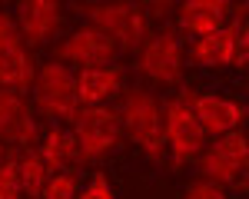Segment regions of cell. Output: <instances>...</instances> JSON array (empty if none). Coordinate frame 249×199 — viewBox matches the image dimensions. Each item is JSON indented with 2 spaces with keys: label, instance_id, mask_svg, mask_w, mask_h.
I'll return each mask as SVG.
<instances>
[{
  "label": "cell",
  "instance_id": "cell-1",
  "mask_svg": "<svg viewBox=\"0 0 249 199\" xmlns=\"http://www.w3.org/2000/svg\"><path fill=\"white\" fill-rule=\"evenodd\" d=\"M120 123L123 130L130 133L136 146L143 149V156L150 163H160L163 159V146H166V133H163V103L143 90V86H133L123 93V103H120Z\"/></svg>",
  "mask_w": 249,
  "mask_h": 199
},
{
  "label": "cell",
  "instance_id": "cell-2",
  "mask_svg": "<svg viewBox=\"0 0 249 199\" xmlns=\"http://www.w3.org/2000/svg\"><path fill=\"white\" fill-rule=\"evenodd\" d=\"M193 93H196L193 86H183L176 100L163 103V133L173 153V169H183L190 159L206 149V133L193 113Z\"/></svg>",
  "mask_w": 249,
  "mask_h": 199
},
{
  "label": "cell",
  "instance_id": "cell-3",
  "mask_svg": "<svg viewBox=\"0 0 249 199\" xmlns=\"http://www.w3.org/2000/svg\"><path fill=\"white\" fill-rule=\"evenodd\" d=\"M34 103L37 110L43 113L47 119H70L77 116L80 103H77V73L67 66V63H43L37 70V80H34Z\"/></svg>",
  "mask_w": 249,
  "mask_h": 199
},
{
  "label": "cell",
  "instance_id": "cell-4",
  "mask_svg": "<svg viewBox=\"0 0 249 199\" xmlns=\"http://www.w3.org/2000/svg\"><path fill=\"white\" fill-rule=\"evenodd\" d=\"M80 10L90 17V27H96L100 33L116 40L120 50L136 53L150 37L143 7H136V3H83Z\"/></svg>",
  "mask_w": 249,
  "mask_h": 199
},
{
  "label": "cell",
  "instance_id": "cell-5",
  "mask_svg": "<svg viewBox=\"0 0 249 199\" xmlns=\"http://www.w3.org/2000/svg\"><path fill=\"white\" fill-rule=\"evenodd\" d=\"M199 179H206L213 186H246V169H249V149L243 130H232L216 136L213 146H206L199 153Z\"/></svg>",
  "mask_w": 249,
  "mask_h": 199
},
{
  "label": "cell",
  "instance_id": "cell-6",
  "mask_svg": "<svg viewBox=\"0 0 249 199\" xmlns=\"http://www.w3.org/2000/svg\"><path fill=\"white\" fill-rule=\"evenodd\" d=\"M73 130H77L73 136L80 143L83 163H93V159H103L107 153H113L120 146V136H123L120 113L110 106H80L73 116Z\"/></svg>",
  "mask_w": 249,
  "mask_h": 199
},
{
  "label": "cell",
  "instance_id": "cell-7",
  "mask_svg": "<svg viewBox=\"0 0 249 199\" xmlns=\"http://www.w3.org/2000/svg\"><path fill=\"white\" fill-rule=\"evenodd\" d=\"M34 80H37V63L20 37L17 20L0 10V90L27 93L34 90Z\"/></svg>",
  "mask_w": 249,
  "mask_h": 199
},
{
  "label": "cell",
  "instance_id": "cell-8",
  "mask_svg": "<svg viewBox=\"0 0 249 199\" xmlns=\"http://www.w3.org/2000/svg\"><path fill=\"white\" fill-rule=\"evenodd\" d=\"M140 73L160 86H176L183 80V40L176 27H163L140 47Z\"/></svg>",
  "mask_w": 249,
  "mask_h": 199
},
{
  "label": "cell",
  "instance_id": "cell-9",
  "mask_svg": "<svg viewBox=\"0 0 249 199\" xmlns=\"http://www.w3.org/2000/svg\"><path fill=\"white\" fill-rule=\"evenodd\" d=\"M120 53L116 40L100 33L96 27H80L57 47V63H73V66H110Z\"/></svg>",
  "mask_w": 249,
  "mask_h": 199
},
{
  "label": "cell",
  "instance_id": "cell-10",
  "mask_svg": "<svg viewBox=\"0 0 249 199\" xmlns=\"http://www.w3.org/2000/svg\"><path fill=\"white\" fill-rule=\"evenodd\" d=\"M0 143L20 149L40 146V126L34 119V106L14 90H0Z\"/></svg>",
  "mask_w": 249,
  "mask_h": 199
},
{
  "label": "cell",
  "instance_id": "cell-11",
  "mask_svg": "<svg viewBox=\"0 0 249 199\" xmlns=\"http://www.w3.org/2000/svg\"><path fill=\"white\" fill-rule=\"evenodd\" d=\"M17 30L27 50L47 47L63 30V7L53 0H20L17 3Z\"/></svg>",
  "mask_w": 249,
  "mask_h": 199
},
{
  "label": "cell",
  "instance_id": "cell-12",
  "mask_svg": "<svg viewBox=\"0 0 249 199\" xmlns=\"http://www.w3.org/2000/svg\"><path fill=\"white\" fill-rule=\"evenodd\" d=\"M193 113H196L206 136H223V133H232V130H243V123H246V106L243 103L213 97V93H193Z\"/></svg>",
  "mask_w": 249,
  "mask_h": 199
},
{
  "label": "cell",
  "instance_id": "cell-13",
  "mask_svg": "<svg viewBox=\"0 0 249 199\" xmlns=\"http://www.w3.org/2000/svg\"><path fill=\"white\" fill-rule=\"evenodd\" d=\"M123 66H87L77 73V103L80 106H107V100L123 93Z\"/></svg>",
  "mask_w": 249,
  "mask_h": 199
},
{
  "label": "cell",
  "instance_id": "cell-14",
  "mask_svg": "<svg viewBox=\"0 0 249 199\" xmlns=\"http://www.w3.org/2000/svg\"><path fill=\"white\" fill-rule=\"evenodd\" d=\"M226 14H230L226 0H186L176 7V27L199 40L226 27Z\"/></svg>",
  "mask_w": 249,
  "mask_h": 199
},
{
  "label": "cell",
  "instance_id": "cell-15",
  "mask_svg": "<svg viewBox=\"0 0 249 199\" xmlns=\"http://www.w3.org/2000/svg\"><path fill=\"white\" fill-rule=\"evenodd\" d=\"M236 27H239V20H232V23H226V27H219L216 33H210V37L193 40L190 63L206 66V70L232 66V40H236Z\"/></svg>",
  "mask_w": 249,
  "mask_h": 199
},
{
  "label": "cell",
  "instance_id": "cell-16",
  "mask_svg": "<svg viewBox=\"0 0 249 199\" xmlns=\"http://www.w3.org/2000/svg\"><path fill=\"white\" fill-rule=\"evenodd\" d=\"M40 159H43V166H47V169H70V166L83 163L77 136H73V133H67L63 126H57V123H53V126L43 133V143H40Z\"/></svg>",
  "mask_w": 249,
  "mask_h": 199
},
{
  "label": "cell",
  "instance_id": "cell-17",
  "mask_svg": "<svg viewBox=\"0 0 249 199\" xmlns=\"http://www.w3.org/2000/svg\"><path fill=\"white\" fill-rule=\"evenodd\" d=\"M17 173H20V189L27 193L30 199H40L43 196V186H47V166L40 159V149H20L17 156Z\"/></svg>",
  "mask_w": 249,
  "mask_h": 199
},
{
  "label": "cell",
  "instance_id": "cell-18",
  "mask_svg": "<svg viewBox=\"0 0 249 199\" xmlns=\"http://www.w3.org/2000/svg\"><path fill=\"white\" fill-rule=\"evenodd\" d=\"M77 196H80L77 173H60V176H50V179H47L43 196H40V199H77Z\"/></svg>",
  "mask_w": 249,
  "mask_h": 199
},
{
  "label": "cell",
  "instance_id": "cell-19",
  "mask_svg": "<svg viewBox=\"0 0 249 199\" xmlns=\"http://www.w3.org/2000/svg\"><path fill=\"white\" fill-rule=\"evenodd\" d=\"M0 199H20V173L17 156H10L0 166Z\"/></svg>",
  "mask_w": 249,
  "mask_h": 199
},
{
  "label": "cell",
  "instance_id": "cell-20",
  "mask_svg": "<svg viewBox=\"0 0 249 199\" xmlns=\"http://www.w3.org/2000/svg\"><path fill=\"white\" fill-rule=\"evenodd\" d=\"M249 60V27L246 20L239 17V27H236V40H232V66L236 70H243Z\"/></svg>",
  "mask_w": 249,
  "mask_h": 199
},
{
  "label": "cell",
  "instance_id": "cell-21",
  "mask_svg": "<svg viewBox=\"0 0 249 199\" xmlns=\"http://www.w3.org/2000/svg\"><path fill=\"white\" fill-rule=\"evenodd\" d=\"M77 199H116V196H113V189H110V182H107V176L103 173H93V179L80 189Z\"/></svg>",
  "mask_w": 249,
  "mask_h": 199
},
{
  "label": "cell",
  "instance_id": "cell-22",
  "mask_svg": "<svg viewBox=\"0 0 249 199\" xmlns=\"http://www.w3.org/2000/svg\"><path fill=\"white\" fill-rule=\"evenodd\" d=\"M183 199H230V196H226L219 186L206 182V179H196V182H190V189H186Z\"/></svg>",
  "mask_w": 249,
  "mask_h": 199
},
{
  "label": "cell",
  "instance_id": "cell-23",
  "mask_svg": "<svg viewBox=\"0 0 249 199\" xmlns=\"http://www.w3.org/2000/svg\"><path fill=\"white\" fill-rule=\"evenodd\" d=\"M7 159H10V146H7V143H0V166H3Z\"/></svg>",
  "mask_w": 249,
  "mask_h": 199
}]
</instances>
